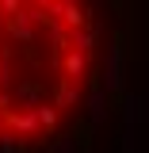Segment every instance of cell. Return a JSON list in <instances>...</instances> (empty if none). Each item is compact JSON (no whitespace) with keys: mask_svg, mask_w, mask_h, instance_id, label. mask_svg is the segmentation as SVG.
Masks as SVG:
<instances>
[{"mask_svg":"<svg viewBox=\"0 0 149 153\" xmlns=\"http://www.w3.org/2000/svg\"><path fill=\"white\" fill-rule=\"evenodd\" d=\"M96 65L84 0H0V149L19 153L61 130Z\"/></svg>","mask_w":149,"mask_h":153,"instance_id":"obj_1","label":"cell"}]
</instances>
